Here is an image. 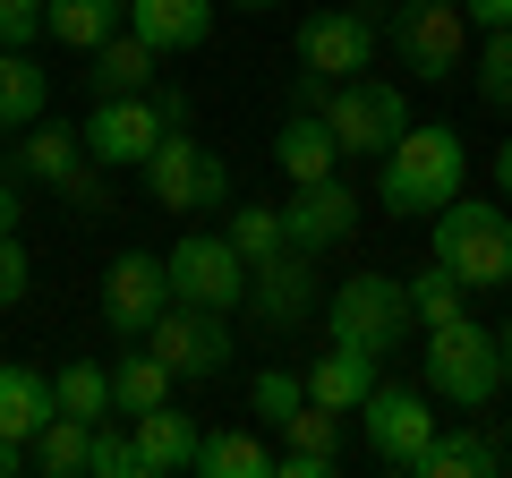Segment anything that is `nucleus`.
<instances>
[{"instance_id": "1", "label": "nucleus", "mask_w": 512, "mask_h": 478, "mask_svg": "<svg viewBox=\"0 0 512 478\" xmlns=\"http://www.w3.org/2000/svg\"><path fill=\"white\" fill-rule=\"evenodd\" d=\"M461 129H436V120H410L393 146H384V180H376V197L393 205V214H436V205H453L461 197Z\"/></svg>"}, {"instance_id": "2", "label": "nucleus", "mask_w": 512, "mask_h": 478, "mask_svg": "<svg viewBox=\"0 0 512 478\" xmlns=\"http://www.w3.org/2000/svg\"><path fill=\"white\" fill-rule=\"evenodd\" d=\"M436 265H453L461 291H504L512 282V214L504 205H478V197H453L436 205Z\"/></svg>"}, {"instance_id": "3", "label": "nucleus", "mask_w": 512, "mask_h": 478, "mask_svg": "<svg viewBox=\"0 0 512 478\" xmlns=\"http://www.w3.org/2000/svg\"><path fill=\"white\" fill-rule=\"evenodd\" d=\"M427 393L453 410H487L495 393H504V342H495L487 325H470V316H453V325H427Z\"/></svg>"}, {"instance_id": "4", "label": "nucleus", "mask_w": 512, "mask_h": 478, "mask_svg": "<svg viewBox=\"0 0 512 478\" xmlns=\"http://www.w3.org/2000/svg\"><path fill=\"white\" fill-rule=\"evenodd\" d=\"M393 60L419 86L461 77L470 69V18H461V0H393Z\"/></svg>"}, {"instance_id": "5", "label": "nucleus", "mask_w": 512, "mask_h": 478, "mask_svg": "<svg viewBox=\"0 0 512 478\" xmlns=\"http://www.w3.org/2000/svg\"><path fill=\"white\" fill-rule=\"evenodd\" d=\"M410 282H393V274H350L342 291L325 299V333L333 342H350V350H393V342H410Z\"/></svg>"}, {"instance_id": "6", "label": "nucleus", "mask_w": 512, "mask_h": 478, "mask_svg": "<svg viewBox=\"0 0 512 478\" xmlns=\"http://www.w3.org/2000/svg\"><path fill=\"white\" fill-rule=\"evenodd\" d=\"M325 129L342 137V154H376L384 163V146L410 129V94L393 86V77H342V86H325Z\"/></svg>"}, {"instance_id": "7", "label": "nucleus", "mask_w": 512, "mask_h": 478, "mask_svg": "<svg viewBox=\"0 0 512 478\" xmlns=\"http://www.w3.org/2000/svg\"><path fill=\"white\" fill-rule=\"evenodd\" d=\"M86 129V154L103 171H146V154L171 137V120H163V94H94V111L77 120Z\"/></svg>"}, {"instance_id": "8", "label": "nucleus", "mask_w": 512, "mask_h": 478, "mask_svg": "<svg viewBox=\"0 0 512 478\" xmlns=\"http://www.w3.org/2000/svg\"><path fill=\"white\" fill-rule=\"evenodd\" d=\"M146 197L163 205V214H214V205H231V163L205 154L188 129H171L163 146L146 154Z\"/></svg>"}, {"instance_id": "9", "label": "nucleus", "mask_w": 512, "mask_h": 478, "mask_svg": "<svg viewBox=\"0 0 512 478\" xmlns=\"http://www.w3.org/2000/svg\"><path fill=\"white\" fill-rule=\"evenodd\" d=\"M171 299H188V308H248V257L231 248V231H188L180 248H171Z\"/></svg>"}, {"instance_id": "10", "label": "nucleus", "mask_w": 512, "mask_h": 478, "mask_svg": "<svg viewBox=\"0 0 512 478\" xmlns=\"http://www.w3.org/2000/svg\"><path fill=\"white\" fill-rule=\"evenodd\" d=\"M359 427H367V453L393 461V470H419V453L436 444V393L427 385H384L359 402Z\"/></svg>"}, {"instance_id": "11", "label": "nucleus", "mask_w": 512, "mask_h": 478, "mask_svg": "<svg viewBox=\"0 0 512 478\" xmlns=\"http://www.w3.org/2000/svg\"><path fill=\"white\" fill-rule=\"evenodd\" d=\"M146 350L163 359L171 376L205 385V376L231 368V316H222V308H188V299H171V308L146 325Z\"/></svg>"}, {"instance_id": "12", "label": "nucleus", "mask_w": 512, "mask_h": 478, "mask_svg": "<svg viewBox=\"0 0 512 478\" xmlns=\"http://www.w3.org/2000/svg\"><path fill=\"white\" fill-rule=\"evenodd\" d=\"M384 43V18L376 9H316V18H299V69H316L325 86H342V77H359L367 60H376Z\"/></svg>"}, {"instance_id": "13", "label": "nucleus", "mask_w": 512, "mask_h": 478, "mask_svg": "<svg viewBox=\"0 0 512 478\" xmlns=\"http://www.w3.org/2000/svg\"><path fill=\"white\" fill-rule=\"evenodd\" d=\"M171 308V265L146 257V248H120V257L103 265V325L120 333V342H146V325Z\"/></svg>"}, {"instance_id": "14", "label": "nucleus", "mask_w": 512, "mask_h": 478, "mask_svg": "<svg viewBox=\"0 0 512 478\" xmlns=\"http://www.w3.org/2000/svg\"><path fill=\"white\" fill-rule=\"evenodd\" d=\"M248 308H256V325L299 333L316 316V248H274V257H256L248 265Z\"/></svg>"}, {"instance_id": "15", "label": "nucleus", "mask_w": 512, "mask_h": 478, "mask_svg": "<svg viewBox=\"0 0 512 478\" xmlns=\"http://www.w3.org/2000/svg\"><path fill=\"white\" fill-rule=\"evenodd\" d=\"M282 231H291V248H342L350 231H359V188L350 180H299L291 205H282Z\"/></svg>"}, {"instance_id": "16", "label": "nucleus", "mask_w": 512, "mask_h": 478, "mask_svg": "<svg viewBox=\"0 0 512 478\" xmlns=\"http://www.w3.org/2000/svg\"><path fill=\"white\" fill-rule=\"evenodd\" d=\"M77 163H86V129H77V120H35V129H18V146H9V171L35 180V188H60Z\"/></svg>"}, {"instance_id": "17", "label": "nucleus", "mask_w": 512, "mask_h": 478, "mask_svg": "<svg viewBox=\"0 0 512 478\" xmlns=\"http://www.w3.org/2000/svg\"><path fill=\"white\" fill-rule=\"evenodd\" d=\"M154 69H163V52H154L137 26H120V35H103V43L86 52V86H94V94H146Z\"/></svg>"}, {"instance_id": "18", "label": "nucleus", "mask_w": 512, "mask_h": 478, "mask_svg": "<svg viewBox=\"0 0 512 478\" xmlns=\"http://www.w3.org/2000/svg\"><path fill=\"white\" fill-rule=\"evenodd\" d=\"M128 26L171 60V52H197L214 35V0H128Z\"/></svg>"}, {"instance_id": "19", "label": "nucleus", "mask_w": 512, "mask_h": 478, "mask_svg": "<svg viewBox=\"0 0 512 478\" xmlns=\"http://www.w3.org/2000/svg\"><path fill=\"white\" fill-rule=\"evenodd\" d=\"M274 163L291 171V188L299 180H333V163H342V137L325 129V111H291L274 129Z\"/></svg>"}, {"instance_id": "20", "label": "nucleus", "mask_w": 512, "mask_h": 478, "mask_svg": "<svg viewBox=\"0 0 512 478\" xmlns=\"http://www.w3.org/2000/svg\"><path fill=\"white\" fill-rule=\"evenodd\" d=\"M367 393H376V350H350V342L316 350V368H308V402H325V410H359Z\"/></svg>"}, {"instance_id": "21", "label": "nucleus", "mask_w": 512, "mask_h": 478, "mask_svg": "<svg viewBox=\"0 0 512 478\" xmlns=\"http://www.w3.org/2000/svg\"><path fill=\"white\" fill-rule=\"evenodd\" d=\"M43 111H52V69L35 52H0V129L18 137V129H35Z\"/></svg>"}, {"instance_id": "22", "label": "nucleus", "mask_w": 512, "mask_h": 478, "mask_svg": "<svg viewBox=\"0 0 512 478\" xmlns=\"http://www.w3.org/2000/svg\"><path fill=\"white\" fill-rule=\"evenodd\" d=\"M137 453H146V470H197V419L188 410H171V402H154V410H137Z\"/></svg>"}, {"instance_id": "23", "label": "nucleus", "mask_w": 512, "mask_h": 478, "mask_svg": "<svg viewBox=\"0 0 512 478\" xmlns=\"http://www.w3.org/2000/svg\"><path fill=\"white\" fill-rule=\"evenodd\" d=\"M120 26H128V0H43V35L69 43V52H94Z\"/></svg>"}, {"instance_id": "24", "label": "nucleus", "mask_w": 512, "mask_h": 478, "mask_svg": "<svg viewBox=\"0 0 512 478\" xmlns=\"http://www.w3.org/2000/svg\"><path fill=\"white\" fill-rule=\"evenodd\" d=\"M495 470H504V444L487 427H461V436L436 427V444L419 453V478H495Z\"/></svg>"}, {"instance_id": "25", "label": "nucleus", "mask_w": 512, "mask_h": 478, "mask_svg": "<svg viewBox=\"0 0 512 478\" xmlns=\"http://www.w3.org/2000/svg\"><path fill=\"white\" fill-rule=\"evenodd\" d=\"M52 419V376H35L26 359H0V436H26Z\"/></svg>"}, {"instance_id": "26", "label": "nucleus", "mask_w": 512, "mask_h": 478, "mask_svg": "<svg viewBox=\"0 0 512 478\" xmlns=\"http://www.w3.org/2000/svg\"><path fill=\"white\" fill-rule=\"evenodd\" d=\"M197 470L205 478H274V444L256 427H214V436H197Z\"/></svg>"}, {"instance_id": "27", "label": "nucleus", "mask_w": 512, "mask_h": 478, "mask_svg": "<svg viewBox=\"0 0 512 478\" xmlns=\"http://www.w3.org/2000/svg\"><path fill=\"white\" fill-rule=\"evenodd\" d=\"M171 385H180V376H171L154 350H120V368H111V410H120V419H137V410L171 402Z\"/></svg>"}, {"instance_id": "28", "label": "nucleus", "mask_w": 512, "mask_h": 478, "mask_svg": "<svg viewBox=\"0 0 512 478\" xmlns=\"http://www.w3.org/2000/svg\"><path fill=\"white\" fill-rule=\"evenodd\" d=\"M52 410H69V419H120V410H111V368L103 359H69V368L52 376Z\"/></svg>"}, {"instance_id": "29", "label": "nucleus", "mask_w": 512, "mask_h": 478, "mask_svg": "<svg viewBox=\"0 0 512 478\" xmlns=\"http://www.w3.org/2000/svg\"><path fill=\"white\" fill-rule=\"evenodd\" d=\"M35 470L43 478H86V419H69V410H52V419L35 427Z\"/></svg>"}, {"instance_id": "30", "label": "nucleus", "mask_w": 512, "mask_h": 478, "mask_svg": "<svg viewBox=\"0 0 512 478\" xmlns=\"http://www.w3.org/2000/svg\"><path fill=\"white\" fill-rule=\"evenodd\" d=\"M86 478H154L146 470V453H137V427H111V419H94L86 427Z\"/></svg>"}, {"instance_id": "31", "label": "nucleus", "mask_w": 512, "mask_h": 478, "mask_svg": "<svg viewBox=\"0 0 512 478\" xmlns=\"http://www.w3.org/2000/svg\"><path fill=\"white\" fill-rule=\"evenodd\" d=\"M410 316H419V333H427V325H453V316H461V274H453V265L427 257L419 274H410Z\"/></svg>"}, {"instance_id": "32", "label": "nucleus", "mask_w": 512, "mask_h": 478, "mask_svg": "<svg viewBox=\"0 0 512 478\" xmlns=\"http://www.w3.org/2000/svg\"><path fill=\"white\" fill-rule=\"evenodd\" d=\"M470 77H478V103L512 111V26H495V35L470 52Z\"/></svg>"}, {"instance_id": "33", "label": "nucleus", "mask_w": 512, "mask_h": 478, "mask_svg": "<svg viewBox=\"0 0 512 478\" xmlns=\"http://www.w3.org/2000/svg\"><path fill=\"white\" fill-rule=\"evenodd\" d=\"M231 248L239 257H274V248H291V231H282V205H231Z\"/></svg>"}, {"instance_id": "34", "label": "nucleus", "mask_w": 512, "mask_h": 478, "mask_svg": "<svg viewBox=\"0 0 512 478\" xmlns=\"http://www.w3.org/2000/svg\"><path fill=\"white\" fill-rule=\"evenodd\" d=\"M282 453H342V410L299 402L291 419H282Z\"/></svg>"}, {"instance_id": "35", "label": "nucleus", "mask_w": 512, "mask_h": 478, "mask_svg": "<svg viewBox=\"0 0 512 478\" xmlns=\"http://www.w3.org/2000/svg\"><path fill=\"white\" fill-rule=\"evenodd\" d=\"M299 402H308V376H291V368H256V393H248L256 427H282Z\"/></svg>"}, {"instance_id": "36", "label": "nucleus", "mask_w": 512, "mask_h": 478, "mask_svg": "<svg viewBox=\"0 0 512 478\" xmlns=\"http://www.w3.org/2000/svg\"><path fill=\"white\" fill-rule=\"evenodd\" d=\"M52 197L69 205V214H103V205H111V171H103V163H94V154H86V163H77L69 180L52 188Z\"/></svg>"}, {"instance_id": "37", "label": "nucleus", "mask_w": 512, "mask_h": 478, "mask_svg": "<svg viewBox=\"0 0 512 478\" xmlns=\"http://www.w3.org/2000/svg\"><path fill=\"white\" fill-rule=\"evenodd\" d=\"M43 43V0H0V52H35Z\"/></svg>"}, {"instance_id": "38", "label": "nucleus", "mask_w": 512, "mask_h": 478, "mask_svg": "<svg viewBox=\"0 0 512 478\" xmlns=\"http://www.w3.org/2000/svg\"><path fill=\"white\" fill-rule=\"evenodd\" d=\"M35 291V265H26V239L0 231V308H18V299Z\"/></svg>"}, {"instance_id": "39", "label": "nucleus", "mask_w": 512, "mask_h": 478, "mask_svg": "<svg viewBox=\"0 0 512 478\" xmlns=\"http://www.w3.org/2000/svg\"><path fill=\"white\" fill-rule=\"evenodd\" d=\"M282 478H333V453H274Z\"/></svg>"}, {"instance_id": "40", "label": "nucleus", "mask_w": 512, "mask_h": 478, "mask_svg": "<svg viewBox=\"0 0 512 478\" xmlns=\"http://www.w3.org/2000/svg\"><path fill=\"white\" fill-rule=\"evenodd\" d=\"M461 18H470L478 35H495V26H512V0H461Z\"/></svg>"}, {"instance_id": "41", "label": "nucleus", "mask_w": 512, "mask_h": 478, "mask_svg": "<svg viewBox=\"0 0 512 478\" xmlns=\"http://www.w3.org/2000/svg\"><path fill=\"white\" fill-rule=\"evenodd\" d=\"M26 222V197H18V180H0V231H18Z\"/></svg>"}, {"instance_id": "42", "label": "nucleus", "mask_w": 512, "mask_h": 478, "mask_svg": "<svg viewBox=\"0 0 512 478\" xmlns=\"http://www.w3.org/2000/svg\"><path fill=\"white\" fill-rule=\"evenodd\" d=\"M26 470V436H0V478H18Z\"/></svg>"}, {"instance_id": "43", "label": "nucleus", "mask_w": 512, "mask_h": 478, "mask_svg": "<svg viewBox=\"0 0 512 478\" xmlns=\"http://www.w3.org/2000/svg\"><path fill=\"white\" fill-rule=\"evenodd\" d=\"M495 188H504V197H512V137H504V146H495Z\"/></svg>"}, {"instance_id": "44", "label": "nucleus", "mask_w": 512, "mask_h": 478, "mask_svg": "<svg viewBox=\"0 0 512 478\" xmlns=\"http://www.w3.org/2000/svg\"><path fill=\"white\" fill-rule=\"evenodd\" d=\"M231 9H282V0H231Z\"/></svg>"}, {"instance_id": "45", "label": "nucleus", "mask_w": 512, "mask_h": 478, "mask_svg": "<svg viewBox=\"0 0 512 478\" xmlns=\"http://www.w3.org/2000/svg\"><path fill=\"white\" fill-rule=\"evenodd\" d=\"M504 470H512V453H504Z\"/></svg>"}, {"instance_id": "46", "label": "nucleus", "mask_w": 512, "mask_h": 478, "mask_svg": "<svg viewBox=\"0 0 512 478\" xmlns=\"http://www.w3.org/2000/svg\"><path fill=\"white\" fill-rule=\"evenodd\" d=\"M504 333H512V316H504Z\"/></svg>"}]
</instances>
